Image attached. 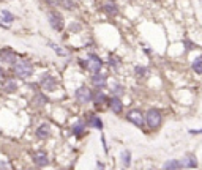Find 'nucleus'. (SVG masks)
I'll list each match as a JSON object with an SVG mask.
<instances>
[{"instance_id": "423d86ee", "label": "nucleus", "mask_w": 202, "mask_h": 170, "mask_svg": "<svg viewBox=\"0 0 202 170\" xmlns=\"http://www.w3.org/2000/svg\"><path fill=\"white\" fill-rule=\"evenodd\" d=\"M47 19H49L50 27H52L54 30H57V32H62V30H63V19H62V16H60L57 11H50V13L47 14Z\"/></svg>"}, {"instance_id": "cd10ccee", "label": "nucleus", "mask_w": 202, "mask_h": 170, "mask_svg": "<svg viewBox=\"0 0 202 170\" xmlns=\"http://www.w3.org/2000/svg\"><path fill=\"white\" fill-rule=\"evenodd\" d=\"M36 103H38L40 106H43V104L47 103V98H46V96H43V94H36Z\"/></svg>"}, {"instance_id": "aec40b11", "label": "nucleus", "mask_w": 202, "mask_h": 170, "mask_svg": "<svg viewBox=\"0 0 202 170\" xmlns=\"http://www.w3.org/2000/svg\"><path fill=\"white\" fill-rule=\"evenodd\" d=\"M84 131H85V125L82 123V121H78V123H74V126H73V132H74L76 136H82Z\"/></svg>"}, {"instance_id": "5701e85b", "label": "nucleus", "mask_w": 202, "mask_h": 170, "mask_svg": "<svg viewBox=\"0 0 202 170\" xmlns=\"http://www.w3.org/2000/svg\"><path fill=\"white\" fill-rule=\"evenodd\" d=\"M111 91H112V94H114V96H120V94L123 93V87H122V85H118V84H115V85H112Z\"/></svg>"}, {"instance_id": "a878e982", "label": "nucleus", "mask_w": 202, "mask_h": 170, "mask_svg": "<svg viewBox=\"0 0 202 170\" xmlns=\"http://www.w3.org/2000/svg\"><path fill=\"white\" fill-rule=\"evenodd\" d=\"M2 16H3V19H5L7 22H13V21H14V16H13L10 11H7V10L2 11Z\"/></svg>"}, {"instance_id": "a211bd4d", "label": "nucleus", "mask_w": 202, "mask_h": 170, "mask_svg": "<svg viewBox=\"0 0 202 170\" xmlns=\"http://www.w3.org/2000/svg\"><path fill=\"white\" fill-rule=\"evenodd\" d=\"M122 164H123V167H130V164H131V151L130 150H125V151H122Z\"/></svg>"}, {"instance_id": "7ed1b4c3", "label": "nucleus", "mask_w": 202, "mask_h": 170, "mask_svg": "<svg viewBox=\"0 0 202 170\" xmlns=\"http://www.w3.org/2000/svg\"><path fill=\"white\" fill-rule=\"evenodd\" d=\"M74 96L81 104H89L93 99V93H92V90L89 87H79L78 90H76Z\"/></svg>"}, {"instance_id": "20e7f679", "label": "nucleus", "mask_w": 202, "mask_h": 170, "mask_svg": "<svg viewBox=\"0 0 202 170\" xmlns=\"http://www.w3.org/2000/svg\"><path fill=\"white\" fill-rule=\"evenodd\" d=\"M85 68L90 72H98V71H101V68H103V60H101L98 55H95V54H89V58L85 62Z\"/></svg>"}, {"instance_id": "b1692460", "label": "nucleus", "mask_w": 202, "mask_h": 170, "mask_svg": "<svg viewBox=\"0 0 202 170\" xmlns=\"http://www.w3.org/2000/svg\"><path fill=\"white\" fill-rule=\"evenodd\" d=\"M16 82L14 80H7V84H5V90L7 91H16Z\"/></svg>"}, {"instance_id": "4468645a", "label": "nucleus", "mask_w": 202, "mask_h": 170, "mask_svg": "<svg viewBox=\"0 0 202 170\" xmlns=\"http://www.w3.org/2000/svg\"><path fill=\"white\" fill-rule=\"evenodd\" d=\"M182 165L186 168H196L197 167V159L194 154H185V158L182 159Z\"/></svg>"}, {"instance_id": "ddd939ff", "label": "nucleus", "mask_w": 202, "mask_h": 170, "mask_svg": "<svg viewBox=\"0 0 202 170\" xmlns=\"http://www.w3.org/2000/svg\"><path fill=\"white\" fill-rule=\"evenodd\" d=\"M103 11L106 13V14H109V16H117L118 14V7L114 3V2H104L103 3Z\"/></svg>"}, {"instance_id": "6e6552de", "label": "nucleus", "mask_w": 202, "mask_h": 170, "mask_svg": "<svg viewBox=\"0 0 202 170\" xmlns=\"http://www.w3.org/2000/svg\"><path fill=\"white\" fill-rule=\"evenodd\" d=\"M41 87L46 90V91H54L57 88V80L52 77V76H49V74H44L41 77Z\"/></svg>"}, {"instance_id": "39448f33", "label": "nucleus", "mask_w": 202, "mask_h": 170, "mask_svg": "<svg viewBox=\"0 0 202 170\" xmlns=\"http://www.w3.org/2000/svg\"><path fill=\"white\" fill-rule=\"evenodd\" d=\"M126 120L131 121V123H133L134 126L141 128V126L144 125V121H145V117L142 115V112H141V110L133 109V110H130L128 113H126Z\"/></svg>"}, {"instance_id": "2eb2a0df", "label": "nucleus", "mask_w": 202, "mask_h": 170, "mask_svg": "<svg viewBox=\"0 0 202 170\" xmlns=\"http://www.w3.org/2000/svg\"><path fill=\"white\" fill-rule=\"evenodd\" d=\"M49 136H50V126L47 123L40 125V128L36 129V137L38 139H47Z\"/></svg>"}, {"instance_id": "412c9836", "label": "nucleus", "mask_w": 202, "mask_h": 170, "mask_svg": "<svg viewBox=\"0 0 202 170\" xmlns=\"http://www.w3.org/2000/svg\"><path fill=\"white\" fill-rule=\"evenodd\" d=\"M49 46L52 47V49H54V52H55L57 55H60V57H65V55H66V52H65V51L62 49L60 46H57L55 43H49Z\"/></svg>"}, {"instance_id": "c85d7f7f", "label": "nucleus", "mask_w": 202, "mask_h": 170, "mask_svg": "<svg viewBox=\"0 0 202 170\" xmlns=\"http://www.w3.org/2000/svg\"><path fill=\"white\" fill-rule=\"evenodd\" d=\"M70 30H71V32H79V30H81V25H79L78 22H73L71 25H70Z\"/></svg>"}, {"instance_id": "393cba45", "label": "nucleus", "mask_w": 202, "mask_h": 170, "mask_svg": "<svg viewBox=\"0 0 202 170\" xmlns=\"http://www.w3.org/2000/svg\"><path fill=\"white\" fill-rule=\"evenodd\" d=\"M109 65L114 66V68H118V66H120V60H118L115 55H109Z\"/></svg>"}, {"instance_id": "7c9ffc66", "label": "nucleus", "mask_w": 202, "mask_h": 170, "mask_svg": "<svg viewBox=\"0 0 202 170\" xmlns=\"http://www.w3.org/2000/svg\"><path fill=\"white\" fill-rule=\"evenodd\" d=\"M47 3H52V5H57L59 0H47Z\"/></svg>"}, {"instance_id": "c756f323", "label": "nucleus", "mask_w": 202, "mask_h": 170, "mask_svg": "<svg viewBox=\"0 0 202 170\" xmlns=\"http://www.w3.org/2000/svg\"><path fill=\"white\" fill-rule=\"evenodd\" d=\"M190 134H202V129H191Z\"/></svg>"}, {"instance_id": "1a4fd4ad", "label": "nucleus", "mask_w": 202, "mask_h": 170, "mask_svg": "<svg viewBox=\"0 0 202 170\" xmlns=\"http://www.w3.org/2000/svg\"><path fill=\"white\" fill-rule=\"evenodd\" d=\"M0 62L14 63L16 62V54L10 49V47H3V49H0Z\"/></svg>"}, {"instance_id": "f3484780", "label": "nucleus", "mask_w": 202, "mask_h": 170, "mask_svg": "<svg viewBox=\"0 0 202 170\" xmlns=\"http://www.w3.org/2000/svg\"><path fill=\"white\" fill-rule=\"evenodd\" d=\"M183 165H182V161H175V159H172V161H167L166 164H164V168L166 170H177V168H182Z\"/></svg>"}, {"instance_id": "6ab92c4d", "label": "nucleus", "mask_w": 202, "mask_h": 170, "mask_svg": "<svg viewBox=\"0 0 202 170\" xmlns=\"http://www.w3.org/2000/svg\"><path fill=\"white\" fill-rule=\"evenodd\" d=\"M191 68L194 72H197V74H202V55L197 57L193 63H191Z\"/></svg>"}, {"instance_id": "2f4dec72", "label": "nucleus", "mask_w": 202, "mask_h": 170, "mask_svg": "<svg viewBox=\"0 0 202 170\" xmlns=\"http://www.w3.org/2000/svg\"><path fill=\"white\" fill-rule=\"evenodd\" d=\"M155 2H160V0H155Z\"/></svg>"}, {"instance_id": "bb28decb", "label": "nucleus", "mask_w": 202, "mask_h": 170, "mask_svg": "<svg viewBox=\"0 0 202 170\" xmlns=\"http://www.w3.org/2000/svg\"><path fill=\"white\" fill-rule=\"evenodd\" d=\"M60 3L66 8V10H73L74 8V3H73V0H60Z\"/></svg>"}, {"instance_id": "dca6fc26", "label": "nucleus", "mask_w": 202, "mask_h": 170, "mask_svg": "<svg viewBox=\"0 0 202 170\" xmlns=\"http://www.w3.org/2000/svg\"><path fill=\"white\" fill-rule=\"evenodd\" d=\"M106 99H108V98H106V94H104L103 91H101V88H96V91L93 93V99H92V101H93L95 104L99 106V104H103Z\"/></svg>"}, {"instance_id": "9d476101", "label": "nucleus", "mask_w": 202, "mask_h": 170, "mask_svg": "<svg viewBox=\"0 0 202 170\" xmlns=\"http://www.w3.org/2000/svg\"><path fill=\"white\" fill-rule=\"evenodd\" d=\"M32 158H33V162H35L38 167H44V165H47V164H49V158H47L46 151H43V150L35 151Z\"/></svg>"}, {"instance_id": "f03ea898", "label": "nucleus", "mask_w": 202, "mask_h": 170, "mask_svg": "<svg viewBox=\"0 0 202 170\" xmlns=\"http://www.w3.org/2000/svg\"><path fill=\"white\" fill-rule=\"evenodd\" d=\"M161 121H163L161 112L156 110V109H150L145 113V123H147V126L150 129H158L161 126Z\"/></svg>"}, {"instance_id": "f257e3e1", "label": "nucleus", "mask_w": 202, "mask_h": 170, "mask_svg": "<svg viewBox=\"0 0 202 170\" xmlns=\"http://www.w3.org/2000/svg\"><path fill=\"white\" fill-rule=\"evenodd\" d=\"M13 71L17 77L25 79V77H30L33 74V65L29 60H16L13 65Z\"/></svg>"}, {"instance_id": "f8f14e48", "label": "nucleus", "mask_w": 202, "mask_h": 170, "mask_svg": "<svg viewBox=\"0 0 202 170\" xmlns=\"http://www.w3.org/2000/svg\"><path fill=\"white\" fill-rule=\"evenodd\" d=\"M87 123H89V126H92V128H95V129H99V131L103 129V121H101V118L96 117L95 113H90V115H89Z\"/></svg>"}, {"instance_id": "4be33fe9", "label": "nucleus", "mask_w": 202, "mask_h": 170, "mask_svg": "<svg viewBox=\"0 0 202 170\" xmlns=\"http://www.w3.org/2000/svg\"><path fill=\"white\" fill-rule=\"evenodd\" d=\"M134 72H136L137 77H144V76L147 74V68H145V66H136V68H134Z\"/></svg>"}, {"instance_id": "0eeeda50", "label": "nucleus", "mask_w": 202, "mask_h": 170, "mask_svg": "<svg viewBox=\"0 0 202 170\" xmlns=\"http://www.w3.org/2000/svg\"><path fill=\"white\" fill-rule=\"evenodd\" d=\"M92 85L96 88H104L108 85V74H101V72H93L92 76Z\"/></svg>"}, {"instance_id": "9b49d317", "label": "nucleus", "mask_w": 202, "mask_h": 170, "mask_svg": "<svg viewBox=\"0 0 202 170\" xmlns=\"http://www.w3.org/2000/svg\"><path fill=\"white\" fill-rule=\"evenodd\" d=\"M108 103H109V107H111V110H112V112L120 113V112L123 110V104H122V101H120L118 96H112V98H111Z\"/></svg>"}]
</instances>
